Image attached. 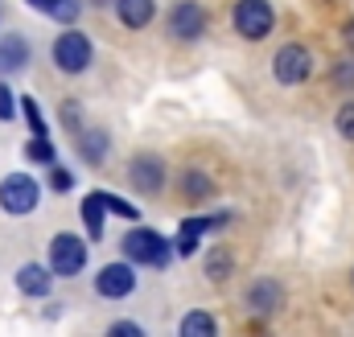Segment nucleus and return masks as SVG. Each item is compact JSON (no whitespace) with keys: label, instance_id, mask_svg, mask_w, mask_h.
<instances>
[{"label":"nucleus","instance_id":"f257e3e1","mask_svg":"<svg viewBox=\"0 0 354 337\" xmlns=\"http://www.w3.org/2000/svg\"><path fill=\"white\" fill-rule=\"evenodd\" d=\"M120 247H124V259L128 263H149V267H165L169 263V243L157 235V231H149V227H136V231H128L124 239H120Z\"/></svg>","mask_w":354,"mask_h":337},{"label":"nucleus","instance_id":"f03ea898","mask_svg":"<svg viewBox=\"0 0 354 337\" xmlns=\"http://www.w3.org/2000/svg\"><path fill=\"white\" fill-rule=\"evenodd\" d=\"M37 202H41V185L29 173H8L0 181V206H4V214H17V218L21 214H33Z\"/></svg>","mask_w":354,"mask_h":337},{"label":"nucleus","instance_id":"7ed1b4c3","mask_svg":"<svg viewBox=\"0 0 354 337\" xmlns=\"http://www.w3.org/2000/svg\"><path fill=\"white\" fill-rule=\"evenodd\" d=\"M91 58H95L91 37L79 33V29H66V33L54 41V66H58L62 75H83L91 66Z\"/></svg>","mask_w":354,"mask_h":337},{"label":"nucleus","instance_id":"20e7f679","mask_svg":"<svg viewBox=\"0 0 354 337\" xmlns=\"http://www.w3.org/2000/svg\"><path fill=\"white\" fill-rule=\"evenodd\" d=\"M83 267H87V243L79 235H71V231L54 235V243H50V271L54 276H79Z\"/></svg>","mask_w":354,"mask_h":337},{"label":"nucleus","instance_id":"39448f33","mask_svg":"<svg viewBox=\"0 0 354 337\" xmlns=\"http://www.w3.org/2000/svg\"><path fill=\"white\" fill-rule=\"evenodd\" d=\"M272 75H276V83L284 86H297L305 83L309 75H313V58H309V50L305 46H280L276 50V58H272Z\"/></svg>","mask_w":354,"mask_h":337},{"label":"nucleus","instance_id":"423d86ee","mask_svg":"<svg viewBox=\"0 0 354 337\" xmlns=\"http://www.w3.org/2000/svg\"><path fill=\"white\" fill-rule=\"evenodd\" d=\"M276 25V12L268 0H239L235 4V29L248 37V41H264Z\"/></svg>","mask_w":354,"mask_h":337},{"label":"nucleus","instance_id":"0eeeda50","mask_svg":"<svg viewBox=\"0 0 354 337\" xmlns=\"http://www.w3.org/2000/svg\"><path fill=\"white\" fill-rule=\"evenodd\" d=\"M95 292L107 296V300H124V296H132V292H136V271H132V263H107V267H99V276H95Z\"/></svg>","mask_w":354,"mask_h":337},{"label":"nucleus","instance_id":"6e6552de","mask_svg":"<svg viewBox=\"0 0 354 337\" xmlns=\"http://www.w3.org/2000/svg\"><path fill=\"white\" fill-rule=\"evenodd\" d=\"M202 29H206L202 4H194V0L174 4V12H169V33H174L177 41H194V37H202Z\"/></svg>","mask_w":354,"mask_h":337},{"label":"nucleus","instance_id":"1a4fd4ad","mask_svg":"<svg viewBox=\"0 0 354 337\" xmlns=\"http://www.w3.org/2000/svg\"><path fill=\"white\" fill-rule=\"evenodd\" d=\"M128 181H132L140 193H157V189L165 185V165H161V157H153V153L132 157V165H128Z\"/></svg>","mask_w":354,"mask_h":337},{"label":"nucleus","instance_id":"9d476101","mask_svg":"<svg viewBox=\"0 0 354 337\" xmlns=\"http://www.w3.org/2000/svg\"><path fill=\"white\" fill-rule=\"evenodd\" d=\"M223 222H227L223 214H214V218H185V222H181V231H177V255H194V251H198V239H202L206 231L223 227Z\"/></svg>","mask_w":354,"mask_h":337},{"label":"nucleus","instance_id":"9b49d317","mask_svg":"<svg viewBox=\"0 0 354 337\" xmlns=\"http://www.w3.org/2000/svg\"><path fill=\"white\" fill-rule=\"evenodd\" d=\"M50 284H54V271H46L41 263H21L17 288H21L25 296H50Z\"/></svg>","mask_w":354,"mask_h":337},{"label":"nucleus","instance_id":"f8f14e48","mask_svg":"<svg viewBox=\"0 0 354 337\" xmlns=\"http://www.w3.org/2000/svg\"><path fill=\"white\" fill-rule=\"evenodd\" d=\"M25 62H29V41L17 33L0 37V75H17Z\"/></svg>","mask_w":354,"mask_h":337},{"label":"nucleus","instance_id":"ddd939ff","mask_svg":"<svg viewBox=\"0 0 354 337\" xmlns=\"http://www.w3.org/2000/svg\"><path fill=\"white\" fill-rule=\"evenodd\" d=\"M115 12L128 29H145L153 17H157V4L153 0H115Z\"/></svg>","mask_w":354,"mask_h":337},{"label":"nucleus","instance_id":"4468645a","mask_svg":"<svg viewBox=\"0 0 354 337\" xmlns=\"http://www.w3.org/2000/svg\"><path fill=\"white\" fill-rule=\"evenodd\" d=\"M25 4H33L37 12H46V17H54V21H79V12H83V4L79 0H25Z\"/></svg>","mask_w":354,"mask_h":337},{"label":"nucleus","instance_id":"2eb2a0df","mask_svg":"<svg viewBox=\"0 0 354 337\" xmlns=\"http://www.w3.org/2000/svg\"><path fill=\"white\" fill-rule=\"evenodd\" d=\"M103 214H107V206L99 202V193H87L83 198V227H87V235L95 243L103 239Z\"/></svg>","mask_w":354,"mask_h":337},{"label":"nucleus","instance_id":"dca6fc26","mask_svg":"<svg viewBox=\"0 0 354 337\" xmlns=\"http://www.w3.org/2000/svg\"><path fill=\"white\" fill-rule=\"evenodd\" d=\"M214 334H218V325H214L210 313H185L181 317V337H214Z\"/></svg>","mask_w":354,"mask_h":337},{"label":"nucleus","instance_id":"f3484780","mask_svg":"<svg viewBox=\"0 0 354 337\" xmlns=\"http://www.w3.org/2000/svg\"><path fill=\"white\" fill-rule=\"evenodd\" d=\"M248 305H252V309H276V305H280V288L268 284V280H256V284L248 288Z\"/></svg>","mask_w":354,"mask_h":337},{"label":"nucleus","instance_id":"a211bd4d","mask_svg":"<svg viewBox=\"0 0 354 337\" xmlns=\"http://www.w3.org/2000/svg\"><path fill=\"white\" fill-rule=\"evenodd\" d=\"M25 157L37 161V165H54V144H50V136H33V140L25 144Z\"/></svg>","mask_w":354,"mask_h":337},{"label":"nucleus","instance_id":"6ab92c4d","mask_svg":"<svg viewBox=\"0 0 354 337\" xmlns=\"http://www.w3.org/2000/svg\"><path fill=\"white\" fill-rule=\"evenodd\" d=\"M17 107L25 111V119H29V128H33V136H46V115H41V107L25 95V99H17Z\"/></svg>","mask_w":354,"mask_h":337},{"label":"nucleus","instance_id":"aec40b11","mask_svg":"<svg viewBox=\"0 0 354 337\" xmlns=\"http://www.w3.org/2000/svg\"><path fill=\"white\" fill-rule=\"evenodd\" d=\"M99 193V202L107 206V214H120V218H140V210L136 206H128L124 198H115V193H103V189H95Z\"/></svg>","mask_w":354,"mask_h":337},{"label":"nucleus","instance_id":"412c9836","mask_svg":"<svg viewBox=\"0 0 354 337\" xmlns=\"http://www.w3.org/2000/svg\"><path fill=\"white\" fill-rule=\"evenodd\" d=\"M103 153H107V136L103 132H87L83 136V157L87 161H103Z\"/></svg>","mask_w":354,"mask_h":337},{"label":"nucleus","instance_id":"4be33fe9","mask_svg":"<svg viewBox=\"0 0 354 337\" xmlns=\"http://www.w3.org/2000/svg\"><path fill=\"white\" fill-rule=\"evenodd\" d=\"M227 267H231V255H227V251H214V255H210V263H206L210 280H223V276H227Z\"/></svg>","mask_w":354,"mask_h":337},{"label":"nucleus","instance_id":"5701e85b","mask_svg":"<svg viewBox=\"0 0 354 337\" xmlns=\"http://www.w3.org/2000/svg\"><path fill=\"white\" fill-rule=\"evenodd\" d=\"M50 185L58 189V193H66L71 185H75V177H71V168H62V165H54L50 168Z\"/></svg>","mask_w":354,"mask_h":337},{"label":"nucleus","instance_id":"b1692460","mask_svg":"<svg viewBox=\"0 0 354 337\" xmlns=\"http://www.w3.org/2000/svg\"><path fill=\"white\" fill-rule=\"evenodd\" d=\"M17 115V95L8 90V83H0V119H12Z\"/></svg>","mask_w":354,"mask_h":337},{"label":"nucleus","instance_id":"393cba45","mask_svg":"<svg viewBox=\"0 0 354 337\" xmlns=\"http://www.w3.org/2000/svg\"><path fill=\"white\" fill-rule=\"evenodd\" d=\"M338 132H342V140H354V103L338 111Z\"/></svg>","mask_w":354,"mask_h":337},{"label":"nucleus","instance_id":"a878e982","mask_svg":"<svg viewBox=\"0 0 354 337\" xmlns=\"http://www.w3.org/2000/svg\"><path fill=\"white\" fill-rule=\"evenodd\" d=\"M185 193H194V198H206V193H210V181H206L202 173H189V177H185Z\"/></svg>","mask_w":354,"mask_h":337},{"label":"nucleus","instance_id":"bb28decb","mask_svg":"<svg viewBox=\"0 0 354 337\" xmlns=\"http://www.w3.org/2000/svg\"><path fill=\"white\" fill-rule=\"evenodd\" d=\"M111 334H115V337H140V325H128V321H115V325H111Z\"/></svg>","mask_w":354,"mask_h":337},{"label":"nucleus","instance_id":"cd10ccee","mask_svg":"<svg viewBox=\"0 0 354 337\" xmlns=\"http://www.w3.org/2000/svg\"><path fill=\"white\" fill-rule=\"evenodd\" d=\"M342 37H346V46L354 50V21H346V29H342Z\"/></svg>","mask_w":354,"mask_h":337}]
</instances>
